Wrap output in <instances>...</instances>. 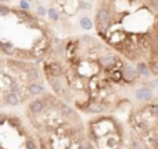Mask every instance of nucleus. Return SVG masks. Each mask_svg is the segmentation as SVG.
<instances>
[{
    "label": "nucleus",
    "instance_id": "f257e3e1",
    "mask_svg": "<svg viewBox=\"0 0 158 149\" xmlns=\"http://www.w3.org/2000/svg\"><path fill=\"white\" fill-rule=\"evenodd\" d=\"M108 21H110V11L105 7H101L96 14V26L99 29V32L105 29V26L108 25Z\"/></svg>",
    "mask_w": 158,
    "mask_h": 149
},
{
    "label": "nucleus",
    "instance_id": "f03ea898",
    "mask_svg": "<svg viewBox=\"0 0 158 149\" xmlns=\"http://www.w3.org/2000/svg\"><path fill=\"white\" fill-rule=\"evenodd\" d=\"M44 72L47 77H60L62 73V68L60 64H46Z\"/></svg>",
    "mask_w": 158,
    "mask_h": 149
},
{
    "label": "nucleus",
    "instance_id": "7ed1b4c3",
    "mask_svg": "<svg viewBox=\"0 0 158 149\" xmlns=\"http://www.w3.org/2000/svg\"><path fill=\"white\" fill-rule=\"evenodd\" d=\"M121 76H122V79L125 80L126 83H132V82H135V80L137 79L136 71H135V69H133L130 65H126V66H123Z\"/></svg>",
    "mask_w": 158,
    "mask_h": 149
},
{
    "label": "nucleus",
    "instance_id": "20e7f679",
    "mask_svg": "<svg viewBox=\"0 0 158 149\" xmlns=\"http://www.w3.org/2000/svg\"><path fill=\"white\" fill-rule=\"evenodd\" d=\"M135 97L139 101H150L153 98V90H150L148 87H141L135 91Z\"/></svg>",
    "mask_w": 158,
    "mask_h": 149
},
{
    "label": "nucleus",
    "instance_id": "39448f33",
    "mask_svg": "<svg viewBox=\"0 0 158 149\" xmlns=\"http://www.w3.org/2000/svg\"><path fill=\"white\" fill-rule=\"evenodd\" d=\"M43 109H44V102L42 99H35V101H32V102L29 104V110L35 115L42 113Z\"/></svg>",
    "mask_w": 158,
    "mask_h": 149
},
{
    "label": "nucleus",
    "instance_id": "423d86ee",
    "mask_svg": "<svg viewBox=\"0 0 158 149\" xmlns=\"http://www.w3.org/2000/svg\"><path fill=\"white\" fill-rule=\"evenodd\" d=\"M47 80H49V84L53 87V90L57 94H61L62 90H64V87H62V82L60 77H47Z\"/></svg>",
    "mask_w": 158,
    "mask_h": 149
},
{
    "label": "nucleus",
    "instance_id": "0eeeda50",
    "mask_svg": "<svg viewBox=\"0 0 158 149\" xmlns=\"http://www.w3.org/2000/svg\"><path fill=\"white\" fill-rule=\"evenodd\" d=\"M115 62H117V58L114 55H107V57H103L100 60V65L101 68H104V69H111L114 68Z\"/></svg>",
    "mask_w": 158,
    "mask_h": 149
},
{
    "label": "nucleus",
    "instance_id": "6e6552de",
    "mask_svg": "<svg viewBox=\"0 0 158 149\" xmlns=\"http://www.w3.org/2000/svg\"><path fill=\"white\" fill-rule=\"evenodd\" d=\"M4 102L7 104V105H10V107H15V105L20 104V98H18V95L14 94V92H7L6 97H4Z\"/></svg>",
    "mask_w": 158,
    "mask_h": 149
},
{
    "label": "nucleus",
    "instance_id": "1a4fd4ad",
    "mask_svg": "<svg viewBox=\"0 0 158 149\" xmlns=\"http://www.w3.org/2000/svg\"><path fill=\"white\" fill-rule=\"evenodd\" d=\"M26 89H28L29 94H32V95H39L43 92V86L38 84V83H29Z\"/></svg>",
    "mask_w": 158,
    "mask_h": 149
},
{
    "label": "nucleus",
    "instance_id": "9d476101",
    "mask_svg": "<svg viewBox=\"0 0 158 149\" xmlns=\"http://www.w3.org/2000/svg\"><path fill=\"white\" fill-rule=\"evenodd\" d=\"M136 73L143 76V77H148V76H150V71H148V68H147V64L139 62L136 66Z\"/></svg>",
    "mask_w": 158,
    "mask_h": 149
},
{
    "label": "nucleus",
    "instance_id": "9b49d317",
    "mask_svg": "<svg viewBox=\"0 0 158 149\" xmlns=\"http://www.w3.org/2000/svg\"><path fill=\"white\" fill-rule=\"evenodd\" d=\"M26 74H28L29 80H36L39 77V71L36 66H28L26 68Z\"/></svg>",
    "mask_w": 158,
    "mask_h": 149
},
{
    "label": "nucleus",
    "instance_id": "f8f14e48",
    "mask_svg": "<svg viewBox=\"0 0 158 149\" xmlns=\"http://www.w3.org/2000/svg\"><path fill=\"white\" fill-rule=\"evenodd\" d=\"M81 26H82L85 31H90V29L93 28V22H92V19L90 18H87V17H83V18H81Z\"/></svg>",
    "mask_w": 158,
    "mask_h": 149
},
{
    "label": "nucleus",
    "instance_id": "ddd939ff",
    "mask_svg": "<svg viewBox=\"0 0 158 149\" xmlns=\"http://www.w3.org/2000/svg\"><path fill=\"white\" fill-rule=\"evenodd\" d=\"M103 110H104V107H103L101 104H99V102L90 104L89 112H92V113H100V112H103Z\"/></svg>",
    "mask_w": 158,
    "mask_h": 149
},
{
    "label": "nucleus",
    "instance_id": "4468645a",
    "mask_svg": "<svg viewBox=\"0 0 158 149\" xmlns=\"http://www.w3.org/2000/svg\"><path fill=\"white\" fill-rule=\"evenodd\" d=\"M61 113L64 115V116H67V117H69V116H74L75 117L76 115H75V112H74V109H71L69 107H67V105H61Z\"/></svg>",
    "mask_w": 158,
    "mask_h": 149
},
{
    "label": "nucleus",
    "instance_id": "2eb2a0df",
    "mask_svg": "<svg viewBox=\"0 0 158 149\" xmlns=\"http://www.w3.org/2000/svg\"><path fill=\"white\" fill-rule=\"evenodd\" d=\"M147 68H148V71H150V73H153V74H157V73H158L157 61H155V58H154V60H151V61H150V64L147 65Z\"/></svg>",
    "mask_w": 158,
    "mask_h": 149
},
{
    "label": "nucleus",
    "instance_id": "dca6fc26",
    "mask_svg": "<svg viewBox=\"0 0 158 149\" xmlns=\"http://www.w3.org/2000/svg\"><path fill=\"white\" fill-rule=\"evenodd\" d=\"M0 48L3 50L4 53H10L11 50H13V46H11L8 42H6V43H3V42H0Z\"/></svg>",
    "mask_w": 158,
    "mask_h": 149
},
{
    "label": "nucleus",
    "instance_id": "f3484780",
    "mask_svg": "<svg viewBox=\"0 0 158 149\" xmlns=\"http://www.w3.org/2000/svg\"><path fill=\"white\" fill-rule=\"evenodd\" d=\"M132 145H133V148H135V149H146V148H144V145L141 144L140 139H135Z\"/></svg>",
    "mask_w": 158,
    "mask_h": 149
},
{
    "label": "nucleus",
    "instance_id": "a211bd4d",
    "mask_svg": "<svg viewBox=\"0 0 158 149\" xmlns=\"http://www.w3.org/2000/svg\"><path fill=\"white\" fill-rule=\"evenodd\" d=\"M25 146H26V149H36V142L32 141V139H28L25 142Z\"/></svg>",
    "mask_w": 158,
    "mask_h": 149
},
{
    "label": "nucleus",
    "instance_id": "6ab92c4d",
    "mask_svg": "<svg viewBox=\"0 0 158 149\" xmlns=\"http://www.w3.org/2000/svg\"><path fill=\"white\" fill-rule=\"evenodd\" d=\"M79 149H92V145H90V142H87V141H82L81 145H79Z\"/></svg>",
    "mask_w": 158,
    "mask_h": 149
},
{
    "label": "nucleus",
    "instance_id": "aec40b11",
    "mask_svg": "<svg viewBox=\"0 0 158 149\" xmlns=\"http://www.w3.org/2000/svg\"><path fill=\"white\" fill-rule=\"evenodd\" d=\"M10 13V8L7 6H0V15H7Z\"/></svg>",
    "mask_w": 158,
    "mask_h": 149
},
{
    "label": "nucleus",
    "instance_id": "412c9836",
    "mask_svg": "<svg viewBox=\"0 0 158 149\" xmlns=\"http://www.w3.org/2000/svg\"><path fill=\"white\" fill-rule=\"evenodd\" d=\"M49 15H50L53 19H56V21L58 19V14L56 13V10H54V8H50V10H49Z\"/></svg>",
    "mask_w": 158,
    "mask_h": 149
},
{
    "label": "nucleus",
    "instance_id": "4be33fe9",
    "mask_svg": "<svg viewBox=\"0 0 158 149\" xmlns=\"http://www.w3.org/2000/svg\"><path fill=\"white\" fill-rule=\"evenodd\" d=\"M10 123H11V126H17V127H20V126H21V123L18 121V117H11Z\"/></svg>",
    "mask_w": 158,
    "mask_h": 149
},
{
    "label": "nucleus",
    "instance_id": "5701e85b",
    "mask_svg": "<svg viewBox=\"0 0 158 149\" xmlns=\"http://www.w3.org/2000/svg\"><path fill=\"white\" fill-rule=\"evenodd\" d=\"M20 7L22 8V11H26V10H29V3H26V1H20Z\"/></svg>",
    "mask_w": 158,
    "mask_h": 149
},
{
    "label": "nucleus",
    "instance_id": "b1692460",
    "mask_svg": "<svg viewBox=\"0 0 158 149\" xmlns=\"http://www.w3.org/2000/svg\"><path fill=\"white\" fill-rule=\"evenodd\" d=\"M90 6H92V4L87 3V1H81V3H79V7L81 8H89Z\"/></svg>",
    "mask_w": 158,
    "mask_h": 149
},
{
    "label": "nucleus",
    "instance_id": "393cba45",
    "mask_svg": "<svg viewBox=\"0 0 158 149\" xmlns=\"http://www.w3.org/2000/svg\"><path fill=\"white\" fill-rule=\"evenodd\" d=\"M38 14L44 15V14H46V8H44V7H38Z\"/></svg>",
    "mask_w": 158,
    "mask_h": 149
},
{
    "label": "nucleus",
    "instance_id": "a878e982",
    "mask_svg": "<svg viewBox=\"0 0 158 149\" xmlns=\"http://www.w3.org/2000/svg\"><path fill=\"white\" fill-rule=\"evenodd\" d=\"M6 119H7L6 115H0V124H3L4 121H6Z\"/></svg>",
    "mask_w": 158,
    "mask_h": 149
},
{
    "label": "nucleus",
    "instance_id": "bb28decb",
    "mask_svg": "<svg viewBox=\"0 0 158 149\" xmlns=\"http://www.w3.org/2000/svg\"><path fill=\"white\" fill-rule=\"evenodd\" d=\"M150 86H151V89H155V86H157V80L151 82V83H150ZM151 89H150V90H151Z\"/></svg>",
    "mask_w": 158,
    "mask_h": 149
},
{
    "label": "nucleus",
    "instance_id": "cd10ccee",
    "mask_svg": "<svg viewBox=\"0 0 158 149\" xmlns=\"http://www.w3.org/2000/svg\"><path fill=\"white\" fill-rule=\"evenodd\" d=\"M0 149H2V148H0Z\"/></svg>",
    "mask_w": 158,
    "mask_h": 149
}]
</instances>
